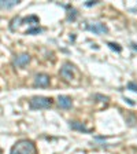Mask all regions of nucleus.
Instances as JSON below:
<instances>
[{"label": "nucleus", "instance_id": "f03ea898", "mask_svg": "<svg viewBox=\"0 0 137 154\" xmlns=\"http://www.w3.org/2000/svg\"><path fill=\"white\" fill-rule=\"evenodd\" d=\"M30 109L33 110H41V109H49L52 106V99L47 96H33L29 100Z\"/></svg>", "mask_w": 137, "mask_h": 154}, {"label": "nucleus", "instance_id": "9d476101", "mask_svg": "<svg viewBox=\"0 0 137 154\" xmlns=\"http://www.w3.org/2000/svg\"><path fill=\"white\" fill-rule=\"evenodd\" d=\"M19 0H0V8L1 10H10L13 7L18 6Z\"/></svg>", "mask_w": 137, "mask_h": 154}, {"label": "nucleus", "instance_id": "9b49d317", "mask_svg": "<svg viewBox=\"0 0 137 154\" xmlns=\"http://www.w3.org/2000/svg\"><path fill=\"white\" fill-rule=\"evenodd\" d=\"M77 17H78V11H77L76 8H73V7H70L69 11H67V21H69V22H73V21L77 19Z\"/></svg>", "mask_w": 137, "mask_h": 154}, {"label": "nucleus", "instance_id": "ddd939ff", "mask_svg": "<svg viewBox=\"0 0 137 154\" xmlns=\"http://www.w3.org/2000/svg\"><path fill=\"white\" fill-rule=\"evenodd\" d=\"M107 45H109L111 50L117 51V52H121V51H122V47H121L119 44H117V43H107Z\"/></svg>", "mask_w": 137, "mask_h": 154}, {"label": "nucleus", "instance_id": "dca6fc26", "mask_svg": "<svg viewBox=\"0 0 137 154\" xmlns=\"http://www.w3.org/2000/svg\"><path fill=\"white\" fill-rule=\"evenodd\" d=\"M99 3V2H95V0H89V2H86L85 6L86 7H92V6H96V4Z\"/></svg>", "mask_w": 137, "mask_h": 154}, {"label": "nucleus", "instance_id": "423d86ee", "mask_svg": "<svg viewBox=\"0 0 137 154\" xmlns=\"http://www.w3.org/2000/svg\"><path fill=\"white\" fill-rule=\"evenodd\" d=\"M51 83V77L47 73H37L34 76V87H48Z\"/></svg>", "mask_w": 137, "mask_h": 154}, {"label": "nucleus", "instance_id": "7ed1b4c3", "mask_svg": "<svg viewBox=\"0 0 137 154\" xmlns=\"http://www.w3.org/2000/svg\"><path fill=\"white\" fill-rule=\"evenodd\" d=\"M74 66L70 63V62H64L63 66L61 67V76L63 77L66 81H70L73 80V77H74Z\"/></svg>", "mask_w": 137, "mask_h": 154}, {"label": "nucleus", "instance_id": "1a4fd4ad", "mask_svg": "<svg viewBox=\"0 0 137 154\" xmlns=\"http://www.w3.org/2000/svg\"><path fill=\"white\" fill-rule=\"evenodd\" d=\"M38 22H40V19H38L37 15H29L26 17V18L22 19V25H30L32 28H34V26H38Z\"/></svg>", "mask_w": 137, "mask_h": 154}, {"label": "nucleus", "instance_id": "39448f33", "mask_svg": "<svg viewBox=\"0 0 137 154\" xmlns=\"http://www.w3.org/2000/svg\"><path fill=\"white\" fill-rule=\"evenodd\" d=\"M29 62H30V55L29 54H19V55H15L13 59V65L15 67H25L29 65Z\"/></svg>", "mask_w": 137, "mask_h": 154}, {"label": "nucleus", "instance_id": "4468645a", "mask_svg": "<svg viewBox=\"0 0 137 154\" xmlns=\"http://www.w3.org/2000/svg\"><path fill=\"white\" fill-rule=\"evenodd\" d=\"M128 90L133 91V92H137V84L133 83V81H129L128 83Z\"/></svg>", "mask_w": 137, "mask_h": 154}, {"label": "nucleus", "instance_id": "f3484780", "mask_svg": "<svg viewBox=\"0 0 137 154\" xmlns=\"http://www.w3.org/2000/svg\"><path fill=\"white\" fill-rule=\"evenodd\" d=\"M132 48H133V50H136V51H137V44H132Z\"/></svg>", "mask_w": 137, "mask_h": 154}, {"label": "nucleus", "instance_id": "6e6552de", "mask_svg": "<svg viewBox=\"0 0 137 154\" xmlns=\"http://www.w3.org/2000/svg\"><path fill=\"white\" fill-rule=\"evenodd\" d=\"M70 128L74 129V131H80V132H85V134H89L91 129L86 128L85 125L82 124V122H78V121H70Z\"/></svg>", "mask_w": 137, "mask_h": 154}, {"label": "nucleus", "instance_id": "2eb2a0df", "mask_svg": "<svg viewBox=\"0 0 137 154\" xmlns=\"http://www.w3.org/2000/svg\"><path fill=\"white\" fill-rule=\"evenodd\" d=\"M93 99H100L99 102H107V100H109V98H107V96H103V95L96 94V95H93Z\"/></svg>", "mask_w": 137, "mask_h": 154}, {"label": "nucleus", "instance_id": "a211bd4d", "mask_svg": "<svg viewBox=\"0 0 137 154\" xmlns=\"http://www.w3.org/2000/svg\"><path fill=\"white\" fill-rule=\"evenodd\" d=\"M0 153H1V151H0Z\"/></svg>", "mask_w": 137, "mask_h": 154}, {"label": "nucleus", "instance_id": "0eeeda50", "mask_svg": "<svg viewBox=\"0 0 137 154\" xmlns=\"http://www.w3.org/2000/svg\"><path fill=\"white\" fill-rule=\"evenodd\" d=\"M58 106L61 109H71L73 107V99L67 95H59V98H58Z\"/></svg>", "mask_w": 137, "mask_h": 154}, {"label": "nucleus", "instance_id": "20e7f679", "mask_svg": "<svg viewBox=\"0 0 137 154\" xmlns=\"http://www.w3.org/2000/svg\"><path fill=\"white\" fill-rule=\"evenodd\" d=\"M84 28L91 30V32H93L95 35H106V33L109 32V28L102 22H93V23H89V25L84 26Z\"/></svg>", "mask_w": 137, "mask_h": 154}, {"label": "nucleus", "instance_id": "f8f14e48", "mask_svg": "<svg viewBox=\"0 0 137 154\" xmlns=\"http://www.w3.org/2000/svg\"><path fill=\"white\" fill-rule=\"evenodd\" d=\"M43 29L38 28V26H34V28H29L28 30L25 32V35H38V33H41Z\"/></svg>", "mask_w": 137, "mask_h": 154}, {"label": "nucleus", "instance_id": "f257e3e1", "mask_svg": "<svg viewBox=\"0 0 137 154\" xmlns=\"http://www.w3.org/2000/svg\"><path fill=\"white\" fill-rule=\"evenodd\" d=\"M10 154H36V146L29 139H19L11 147Z\"/></svg>", "mask_w": 137, "mask_h": 154}]
</instances>
